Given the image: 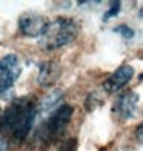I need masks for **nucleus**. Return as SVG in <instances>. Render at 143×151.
I'll return each instance as SVG.
<instances>
[{"mask_svg": "<svg viewBox=\"0 0 143 151\" xmlns=\"http://www.w3.org/2000/svg\"><path fill=\"white\" fill-rule=\"evenodd\" d=\"M48 26L46 17L37 12H25L19 17V29L26 37H42Z\"/></svg>", "mask_w": 143, "mask_h": 151, "instance_id": "39448f33", "label": "nucleus"}, {"mask_svg": "<svg viewBox=\"0 0 143 151\" xmlns=\"http://www.w3.org/2000/svg\"><path fill=\"white\" fill-rule=\"evenodd\" d=\"M120 9H122V3H120V2H112L111 6H109V9H108L105 14H103V20H109L111 17L119 16Z\"/></svg>", "mask_w": 143, "mask_h": 151, "instance_id": "1a4fd4ad", "label": "nucleus"}, {"mask_svg": "<svg viewBox=\"0 0 143 151\" xmlns=\"http://www.w3.org/2000/svg\"><path fill=\"white\" fill-rule=\"evenodd\" d=\"M134 76V68L131 65H120L109 77L103 82V90L109 94L119 93Z\"/></svg>", "mask_w": 143, "mask_h": 151, "instance_id": "0eeeda50", "label": "nucleus"}, {"mask_svg": "<svg viewBox=\"0 0 143 151\" xmlns=\"http://www.w3.org/2000/svg\"><path fill=\"white\" fill-rule=\"evenodd\" d=\"M79 34V26L71 17H57L52 22H48V26L42 37L39 39V45L46 51L59 50L76 40Z\"/></svg>", "mask_w": 143, "mask_h": 151, "instance_id": "f03ea898", "label": "nucleus"}, {"mask_svg": "<svg viewBox=\"0 0 143 151\" xmlns=\"http://www.w3.org/2000/svg\"><path fill=\"white\" fill-rule=\"evenodd\" d=\"M137 105H139V94L135 91H125L114 102V113L120 119L129 120L137 113Z\"/></svg>", "mask_w": 143, "mask_h": 151, "instance_id": "423d86ee", "label": "nucleus"}, {"mask_svg": "<svg viewBox=\"0 0 143 151\" xmlns=\"http://www.w3.org/2000/svg\"><path fill=\"white\" fill-rule=\"evenodd\" d=\"M60 151H77V140L76 139L66 140L62 145V148H60Z\"/></svg>", "mask_w": 143, "mask_h": 151, "instance_id": "9b49d317", "label": "nucleus"}, {"mask_svg": "<svg viewBox=\"0 0 143 151\" xmlns=\"http://www.w3.org/2000/svg\"><path fill=\"white\" fill-rule=\"evenodd\" d=\"M135 137H137V140L140 143H143V123H142V125H139L137 129H135Z\"/></svg>", "mask_w": 143, "mask_h": 151, "instance_id": "f8f14e48", "label": "nucleus"}, {"mask_svg": "<svg viewBox=\"0 0 143 151\" xmlns=\"http://www.w3.org/2000/svg\"><path fill=\"white\" fill-rule=\"evenodd\" d=\"M72 113H74V108L68 104H62L60 106H57L48 117V120L40 127L39 129L40 140L43 143H52L59 140L65 133L68 123L71 122Z\"/></svg>", "mask_w": 143, "mask_h": 151, "instance_id": "7ed1b4c3", "label": "nucleus"}, {"mask_svg": "<svg viewBox=\"0 0 143 151\" xmlns=\"http://www.w3.org/2000/svg\"><path fill=\"white\" fill-rule=\"evenodd\" d=\"M0 117H2V111H0Z\"/></svg>", "mask_w": 143, "mask_h": 151, "instance_id": "4468645a", "label": "nucleus"}, {"mask_svg": "<svg viewBox=\"0 0 143 151\" xmlns=\"http://www.w3.org/2000/svg\"><path fill=\"white\" fill-rule=\"evenodd\" d=\"M139 80H140V82H143V73L140 74V77H139Z\"/></svg>", "mask_w": 143, "mask_h": 151, "instance_id": "ddd939ff", "label": "nucleus"}, {"mask_svg": "<svg viewBox=\"0 0 143 151\" xmlns=\"http://www.w3.org/2000/svg\"><path fill=\"white\" fill-rule=\"evenodd\" d=\"M22 74V65L16 54H6L0 59V94L9 91Z\"/></svg>", "mask_w": 143, "mask_h": 151, "instance_id": "20e7f679", "label": "nucleus"}, {"mask_svg": "<svg viewBox=\"0 0 143 151\" xmlns=\"http://www.w3.org/2000/svg\"><path fill=\"white\" fill-rule=\"evenodd\" d=\"M114 31L119 32L120 36H123L125 39H132L134 37V31H132V28H129L128 25H119Z\"/></svg>", "mask_w": 143, "mask_h": 151, "instance_id": "9d476101", "label": "nucleus"}, {"mask_svg": "<svg viewBox=\"0 0 143 151\" xmlns=\"http://www.w3.org/2000/svg\"><path fill=\"white\" fill-rule=\"evenodd\" d=\"M59 77V66L54 62H45L39 70V83L42 86H49Z\"/></svg>", "mask_w": 143, "mask_h": 151, "instance_id": "6e6552de", "label": "nucleus"}, {"mask_svg": "<svg viewBox=\"0 0 143 151\" xmlns=\"http://www.w3.org/2000/svg\"><path fill=\"white\" fill-rule=\"evenodd\" d=\"M37 116V104L32 97H20L11 102L0 117V151H8L25 142Z\"/></svg>", "mask_w": 143, "mask_h": 151, "instance_id": "f257e3e1", "label": "nucleus"}]
</instances>
